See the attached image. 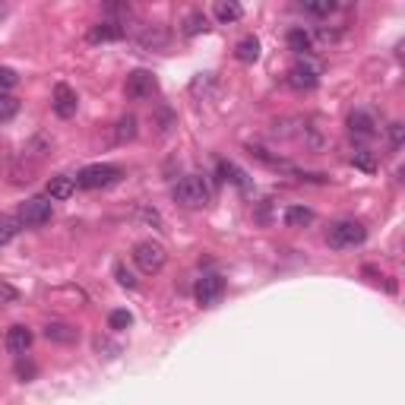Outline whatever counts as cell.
I'll return each instance as SVG.
<instances>
[{
    "label": "cell",
    "instance_id": "cell-28",
    "mask_svg": "<svg viewBox=\"0 0 405 405\" xmlns=\"http://www.w3.org/2000/svg\"><path fill=\"white\" fill-rule=\"evenodd\" d=\"M19 76L16 70H10V67H0V89H10V86H16Z\"/></svg>",
    "mask_w": 405,
    "mask_h": 405
},
{
    "label": "cell",
    "instance_id": "cell-23",
    "mask_svg": "<svg viewBox=\"0 0 405 405\" xmlns=\"http://www.w3.org/2000/svg\"><path fill=\"white\" fill-rule=\"evenodd\" d=\"M19 111V98H13L10 92H0V124L4 120H13Z\"/></svg>",
    "mask_w": 405,
    "mask_h": 405
},
{
    "label": "cell",
    "instance_id": "cell-9",
    "mask_svg": "<svg viewBox=\"0 0 405 405\" xmlns=\"http://www.w3.org/2000/svg\"><path fill=\"white\" fill-rule=\"evenodd\" d=\"M316 83H320V67L310 64V60H298V64L288 70V86H292V89L304 92V89H314Z\"/></svg>",
    "mask_w": 405,
    "mask_h": 405
},
{
    "label": "cell",
    "instance_id": "cell-25",
    "mask_svg": "<svg viewBox=\"0 0 405 405\" xmlns=\"http://www.w3.org/2000/svg\"><path fill=\"white\" fill-rule=\"evenodd\" d=\"M352 165L361 168V171H374L377 161H374V155H370L367 149H355V152H352Z\"/></svg>",
    "mask_w": 405,
    "mask_h": 405
},
{
    "label": "cell",
    "instance_id": "cell-2",
    "mask_svg": "<svg viewBox=\"0 0 405 405\" xmlns=\"http://www.w3.org/2000/svg\"><path fill=\"white\" fill-rule=\"evenodd\" d=\"M120 168L108 165V161H98V165H86L83 171L76 174V187L83 190H105V187H114L120 181Z\"/></svg>",
    "mask_w": 405,
    "mask_h": 405
},
{
    "label": "cell",
    "instance_id": "cell-30",
    "mask_svg": "<svg viewBox=\"0 0 405 405\" xmlns=\"http://www.w3.org/2000/svg\"><path fill=\"white\" fill-rule=\"evenodd\" d=\"M6 13H10V4H4V0H0V19H4Z\"/></svg>",
    "mask_w": 405,
    "mask_h": 405
},
{
    "label": "cell",
    "instance_id": "cell-21",
    "mask_svg": "<svg viewBox=\"0 0 405 405\" xmlns=\"http://www.w3.org/2000/svg\"><path fill=\"white\" fill-rule=\"evenodd\" d=\"M108 326H111L114 333H120V329H130L133 326V314H130V310H124V307L111 310V314H108Z\"/></svg>",
    "mask_w": 405,
    "mask_h": 405
},
{
    "label": "cell",
    "instance_id": "cell-26",
    "mask_svg": "<svg viewBox=\"0 0 405 405\" xmlns=\"http://www.w3.org/2000/svg\"><path fill=\"white\" fill-rule=\"evenodd\" d=\"M336 10H339V4H333V0H326V4H304V13H310V16H329Z\"/></svg>",
    "mask_w": 405,
    "mask_h": 405
},
{
    "label": "cell",
    "instance_id": "cell-29",
    "mask_svg": "<svg viewBox=\"0 0 405 405\" xmlns=\"http://www.w3.org/2000/svg\"><path fill=\"white\" fill-rule=\"evenodd\" d=\"M16 374H19V380H32V377H35V364H32V361H19Z\"/></svg>",
    "mask_w": 405,
    "mask_h": 405
},
{
    "label": "cell",
    "instance_id": "cell-12",
    "mask_svg": "<svg viewBox=\"0 0 405 405\" xmlns=\"http://www.w3.org/2000/svg\"><path fill=\"white\" fill-rule=\"evenodd\" d=\"M45 339L57 342V346H73V342H79V329L64 320H51L45 323Z\"/></svg>",
    "mask_w": 405,
    "mask_h": 405
},
{
    "label": "cell",
    "instance_id": "cell-4",
    "mask_svg": "<svg viewBox=\"0 0 405 405\" xmlns=\"http://www.w3.org/2000/svg\"><path fill=\"white\" fill-rule=\"evenodd\" d=\"M130 256H133V263H137L139 273H146V275L161 273L165 263H168V253H165V247H161L159 241H139V244H133Z\"/></svg>",
    "mask_w": 405,
    "mask_h": 405
},
{
    "label": "cell",
    "instance_id": "cell-17",
    "mask_svg": "<svg viewBox=\"0 0 405 405\" xmlns=\"http://www.w3.org/2000/svg\"><path fill=\"white\" fill-rule=\"evenodd\" d=\"M314 222V209H307V206H288L285 209V225L288 228H304V225H310Z\"/></svg>",
    "mask_w": 405,
    "mask_h": 405
},
{
    "label": "cell",
    "instance_id": "cell-13",
    "mask_svg": "<svg viewBox=\"0 0 405 405\" xmlns=\"http://www.w3.org/2000/svg\"><path fill=\"white\" fill-rule=\"evenodd\" d=\"M127 29L124 23H114V19H101V23H96L89 29V42L98 45V42H118V38H124Z\"/></svg>",
    "mask_w": 405,
    "mask_h": 405
},
{
    "label": "cell",
    "instance_id": "cell-14",
    "mask_svg": "<svg viewBox=\"0 0 405 405\" xmlns=\"http://www.w3.org/2000/svg\"><path fill=\"white\" fill-rule=\"evenodd\" d=\"M76 193V178H67V174H54L48 181V200H70Z\"/></svg>",
    "mask_w": 405,
    "mask_h": 405
},
{
    "label": "cell",
    "instance_id": "cell-20",
    "mask_svg": "<svg viewBox=\"0 0 405 405\" xmlns=\"http://www.w3.org/2000/svg\"><path fill=\"white\" fill-rule=\"evenodd\" d=\"M219 171H222V178L225 181H232L234 187H247V174L241 171L234 161H219Z\"/></svg>",
    "mask_w": 405,
    "mask_h": 405
},
{
    "label": "cell",
    "instance_id": "cell-8",
    "mask_svg": "<svg viewBox=\"0 0 405 405\" xmlns=\"http://www.w3.org/2000/svg\"><path fill=\"white\" fill-rule=\"evenodd\" d=\"M76 108H79V96L70 89V86H67V83L54 86V92H51V111L57 114L60 120H70L73 114H76Z\"/></svg>",
    "mask_w": 405,
    "mask_h": 405
},
{
    "label": "cell",
    "instance_id": "cell-18",
    "mask_svg": "<svg viewBox=\"0 0 405 405\" xmlns=\"http://www.w3.org/2000/svg\"><path fill=\"white\" fill-rule=\"evenodd\" d=\"M244 16V6L241 4H234V0H219V4H215V19H219V23H238V19Z\"/></svg>",
    "mask_w": 405,
    "mask_h": 405
},
{
    "label": "cell",
    "instance_id": "cell-10",
    "mask_svg": "<svg viewBox=\"0 0 405 405\" xmlns=\"http://www.w3.org/2000/svg\"><path fill=\"white\" fill-rule=\"evenodd\" d=\"M348 130H352V137H358V139L377 137V118L367 108H355V111L348 114Z\"/></svg>",
    "mask_w": 405,
    "mask_h": 405
},
{
    "label": "cell",
    "instance_id": "cell-3",
    "mask_svg": "<svg viewBox=\"0 0 405 405\" xmlns=\"http://www.w3.org/2000/svg\"><path fill=\"white\" fill-rule=\"evenodd\" d=\"M174 202L184 209H202L209 202V187L206 181L197 178V174H187L174 184Z\"/></svg>",
    "mask_w": 405,
    "mask_h": 405
},
{
    "label": "cell",
    "instance_id": "cell-7",
    "mask_svg": "<svg viewBox=\"0 0 405 405\" xmlns=\"http://www.w3.org/2000/svg\"><path fill=\"white\" fill-rule=\"evenodd\" d=\"M193 298H197L200 307H215L222 298H225V279L219 273H206L193 288Z\"/></svg>",
    "mask_w": 405,
    "mask_h": 405
},
{
    "label": "cell",
    "instance_id": "cell-5",
    "mask_svg": "<svg viewBox=\"0 0 405 405\" xmlns=\"http://www.w3.org/2000/svg\"><path fill=\"white\" fill-rule=\"evenodd\" d=\"M51 215H54V206H51V200L48 197H32V200H25L23 206H19V225L23 228H42V225H48L51 222Z\"/></svg>",
    "mask_w": 405,
    "mask_h": 405
},
{
    "label": "cell",
    "instance_id": "cell-1",
    "mask_svg": "<svg viewBox=\"0 0 405 405\" xmlns=\"http://www.w3.org/2000/svg\"><path fill=\"white\" fill-rule=\"evenodd\" d=\"M364 238H367V228H364L361 222H355V219L333 222L329 232H326V244L333 247V251H348V247H358V244H364Z\"/></svg>",
    "mask_w": 405,
    "mask_h": 405
},
{
    "label": "cell",
    "instance_id": "cell-27",
    "mask_svg": "<svg viewBox=\"0 0 405 405\" xmlns=\"http://www.w3.org/2000/svg\"><path fill=\"white\" fill-rule=\"evenodd\" d=\"M114 275H118V282L124 288H137V279H133V273L124 266V263H118V266H114Z\"/></svg>",
    "mask_w": 405,
    "mask_h": 405
},
{
    "label": "cell",
    "instance_id": "cell-11",
    "mask_svg": "<svg viewBox=\"0 0 405 405\" xmlns=\"http://www.w3.org/2000/svg\"><path fill=\"white\" fill-rule=\"evenodd\" d=\"M32 329L29 326H23V323H16V326H10L6 329V336H4V346H6V352H13V355H25L32 348Z\"/></svg>",
    "mask_w": 405,
    "mask_h": 405
},
{
    "label": "cell",
    "instance_id": "cell-6",
    "mask_svg": "<svg viewBox=\"0 0 405 405\" xmlns=\"http://www.w3.org/2000/svg\"><path fill=\"white\" fill-rule=\"evenodd\" d=\"M124 96L130 101H152L159 96V79L149 70H133L124 83Z\"/></svg>",
    "mask_w": 405,
    "mask_h": 405
},
{
    "label": "cell",
    "instance_id": "cell-24",
    "mask_svg": "<svg viewBox=\"0 0 405 405\" xmlns=\"http://www.w3.org/2000/svg\"><path fill=\"white\" fill-rule=\"evenodd\" d=\"M206 29H209L206 13H190V16H187V23H184V35H200V32H206Z\"/></svg>",
    "mask_w": 405,
    "mask_h": 405
},
{
    "label": "cell",
    "instance_id": "cell-19",
    "mask_svg": "<svg viewBox=\"0 0 405 405\" xmlns=\"http://www.w3.org/2000/svg\"><path fill=\"white\" fill-rule=\"evenodd\" d=\"M23 232V225H19V219H13V215H0V247L10 244L16 234Z\"/></svg>",
    "mask_w": 405,
    "mask_h": 405
},
{
    "label": "cell",
    "instance_id": "cell-16",
    "mask_svg": "<svg viewBox=\"0 0 405 405\" xmlns=\"http://www.w3.org/2000/svg\"><path fill=\"white\" fill-rule=\"evenodd\" d=\"M130 139H137V118L124 114V118L114 124V143H130Z\"/></svg>",
    "mask_w": 405,
    "mask_h": 405
},
{
    "label": "cell",
    "instance_id": "cell-22",
    "mask_svg": "<svg viewBox=\"0 0 405 405\" xmlns=\"http://www.w3.org/2000/svg\"><path fill=\"white\" fill-rule=\"evenodd\" d=\"M288 48H292L295 54H307L314 45H310V35L304 29H292L288 32Z\"/></svg>",
    "mask_w": 405,
    "mask_h": 405
},
{
    "label": "cell",
    "instance_id": "cell-15",
    "mask_svg": "<svg viewBox=\"0 0 405 405\" xmlns=\"http://www.w3.org/2000/svg\"><path fill=\"white\" fill-rule=\"evenodd\" d=\"M234 57H238L241 64H256V60H260V38L256 35L241 38L238 48H234Z\"/></svg>",
    "mask_w": 405,
    "mask_h": 405
}]
</instances>
